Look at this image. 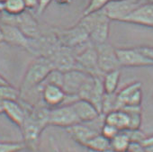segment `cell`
Returning a JSON list of instances; mask_svg holds the SVG:
<instances>
[{
  "label": "cell",
  "mask_w": 153,
  "mask_h": 152,
  "mask_svg": "<svg viewBox=\"0 0 153 152\" xmlns=\"http://www.w3.org/2000/svg\"><path fill=\"white\" fill-rule=\"evenodd\" d=\"M26 116L23 126L21 127L24 143L26 148L36 150L39 146L40 138L43 130L49 125L50 108L44 105H28L27 108L23 105Z\"/></svg>",
  "instance_id": "1"
},
{
  "label": "cell",
  "mask_w": 153,
  "mask_h": 152,
  "mask_svg": "<svg viewBox=\"0 0 153 152\" xmlns=\"http://www.w3.org/2000/svg\"><path fill=\"white\" fill-rule=\"evenodd\" d=\"M54 69L51 60L45 57H38L28 67L20 88L21 96L42 85L51 71Z\"/></svg>",
  "instance_id": "2"
},
{
  "label": "cell",
  "mask_w": 153,
  "mask_h": 152,
  "mask_svg": "<svg viewBox=\"0 0 153 152\" xmlns=\"http://www.w3.org/2000/svg\"><path fill=\"white\" fill-rule=\"evenodd\" d=\"M55 35L60 46L71 50L85 44L89 40L88 33L79 23L71 28L57 31Z\"/></svg>",
  "instance_id": "3"
},
{
  "label": "cell",
  "mask_w": 153,
  "mask_h": 152,
  "mask_svg": "<svg viewBox=\"0 0 153 152\" xmlns=\"http://www.w3.org/2000/svg\"><path fill=\"white\" fill-rule=\"evenodd\" d=\"M79 120L76 116L71 104L63 105L55 108L50 109L49 125L57 127L68 128L74 124L79 123Z\"/></svg>",
  "instance_id": "4"
},
{
  "label": "cell",
  "mask_w": 153,
  "mask_h": 152,
  "mask_svg": "<svg viewBox=\"0 0 153 152\" xmlns=\"http://www.w3.org/2000/svg\"><path fill=\"white\" fill-rule=\"evenodd\" d=\"M97 51V63L98 67L102 74L120 69L121 65L117 58L116 49L108 44L107 42L96 46Z\"/></svg>",
  "instance_id": "5"
},
{
  "label": "cell",
  "mask_w": 153,
  "mask_h": 152,
  "mask_svg": "<svg viewBox=\"0 0 153 152\" xmlns=\"http://www.w3.org/2000/svg\"><path fill=\"white\" fill-rule=\"evenodd\" d=\"M76 68L94 77H101L102 73L98 67L96 46H89L76 56Z\"/></svg>",
  "instance_id": "6"
},
{
  "label": "cell",
  "mask_w": 153,
  "mask_h": 152,
  "mask_svg": "<svg viewBox=\"0 0 153 152\" xmlns=\"http://www.w3.org/2000/svg\"><path fill=\"white\" fill-rule=\"evenodd\" d=\"M140 4L132 3L129 0H111V1L103 9L105 16L111 21L123 22L124 19L129 16Z\"/></svg>",
  "instance_id": "7"
},
{
  "label": "cell",
  "mask_w": 153,
  "mask_h": 152,
  "mask_svg": "<svg viewBox=\"0 0 153 152\" xmlns=\"http://www.w3.org/2000/svg\"><path fill=\"white\" fill-rule=\"evenodd\" d=\"M89 76L90 75L78 68H74L65 72L63 77L62 89L67 96L78 97L79 91L81 90Z\"/></svg>",
  "instance_id": "8"
},
{
  "label": "cell",
  "mask_w": 153,
  "mask_h": 152,
  "mask_svg": "<svg viewBox=\"0 0 153 152\" xmlns=\"http://www.w3.org/2000/svg\"><path fill=\"white\" fill-rule=\"evenodd\" d=\"M116 54L121 67H149L153 61L142 54L138 48L116 49Z\"/></svg>",
  "instance_id": "9"
},
{
  "label": "cell",
  "mask_w": 153,
  "mask_h": 152,
  "mask_svg": "<svg viewBox=\"0 0 153 152\" xmlns=\"http://www.w3.org/2000/svg\"><path fill=\"white\" fill-rule=\"evenodd\" d=\"M42 87V98L43 104L49 107L50 109L55 108L63 105H68L67 99L68 96L64 92L61 87L51 85V84H44L41 85L38 87Z\"/></svg>",
  "instance_id": "10"
},
{
  "label": "cell",
  "mask_w": 153,
  "mask_h": 152,
  "mask_svg": "<svg viewBox=\"0 0 153 152\" xmlns=\"http://www.w3.org/2000/svg\"><path fill=\"white\" fill-rule=\"evenodd\" d=\"M50 59L54 68L63 73L76 68V56L73 54L71 49L60 46Z\"/></svg>",
  "instance_id": "11"
},
{
  "label": "cell",
  "mask_w": 153,
  "mask_h": 152,
  "mask_svg": "<svg viewBox=\"0 0 153 152\" xmlns=\"http://www.w3.org/2000/svg\"><path fill=\"white\" fill-rule=\"evenodd\" d=\"M123 23L153 28V3L149 2L146 4H140L124 19Z\"/></svg>",
  "instance_id": "12"
},
{
  "label": "cell",
  "mask_w": 153,
  "mask_h": 152,
  "mask_svg": "<svg viewBox=\"0 0 153 152\" xmlns=\"http://www.w3.org/2000/svg\"><path fill=\"white\" fill-rule=\"evenodd\" d=\"M0 26L3 33L4 42L13 46L25 48L26 50L28 49L30 39H28L17 26L7 24H1Z\"/></svg>",
  "instance_id": "13"
},
{
  "label": "cell",
  "mask_w": 153,
  "mask_h": 152,
  "mask_svg": "<svg viewBox=\"0 0 153 152\" xmlns=\"http://www.w3.org/2000/svg\"><path fill=\"white\" fill-rule=\"evenodd\" d=\"M71 105L80 122H93L101 115L98 110L88 100L78 98Z\"/></svg>",
  "instance_id": "14"
},
{
  "label": "cell",
  "mask_w": 153,
  "mask_h": 152,
  "mask_svg": "<svg viewBox=\"0 0 153 152\" xmlns=\"http://www.w3.org/2000/svg\"><path fill=\"white\" fill-rule=\"evenodd\" d=\"M4 113L16 125L21 128L25 120L26 113L18 101H3Z\"/></svg>",
  "instance_id": "15"
},
{
  "label": "cell",
  "mask_w": 153,
  "mask_h": 152,
  "mask_svg": "<svg viewBox=\"0 0 153 152\" xmlns=\"http://www.w3.org/2000/svg\"><path fill=\"white\" fill-rule=\"evenodd\" d=\"M69 136L79 144L85 146L86 143L96 136L98 132L93 130L92 128L82 124V122L74 124L66 129Z\"/></svg>",
  "instance_id": "16"
},
{
  "label": "cell",
  "mask_w": 153,
  "mask_h": 152,
  "mask_svg": "<svg viewBox=\"0 0 153 152\" xmlns=\"http://www.w3.org/2000/svg\"><path fill=\"white\" fill-rule=\"evenodd\" d=\"M104 122L113 125L120 131L129 129L130 119L128 114L122 109L114 110L105 114Z\"/></svg>",
  "instance_id": "17"
},
{
  "label": "cell",
  "mask_w": 153,
  "mask_h": 152,
  "mask_svg": "<svg viewBox=\"0 0 153 152\" xmlns=\"http://www.w3.org/2000/svg\"><path fill=\"white\" fill-rule=\"evenodd\" d=\"M110 22V19L104 20L89 33V39L96 44V46L104 44L107 42L109 37Z\"/></svg>",
  "instance_id": "18"
},
{
  "label": "cell",
  "mask_w": 153,
  "mask_h": 152,
  "mask_svg": "<svg viewBox=\"0 0 153 152\" xmlns=\"http://www.w3.org/2000/svg\"><path fill=\"white\" fill-rule=\"evenodd\" d=\"M139 89H142V84L141 82L136 81L126 86L121 91L116 93V109H123L126 106L131 97Z\"/></svg>",
  "instance_id": "19"
},
{
  "label": "cell",
  "mask_w": 153,
  "mask_h": 152,
  "mask_svg": "<svg viewBox=\"0 0 153 152\" xmlns=\"http://www.w3.org/2000/svg\"><path fill=\"white\" fill-rule=\"evenodd\" d=\"M121 78V70L115 69L104 75L103 85L105 94H115Z\"/></svg>",
  "instance_id": "20"
},
{
  "label": "cell",
  "mask_w": 153,
  "mask_h": 152,
  "mask_svg": "<svg viewBox=\"0 0 153 152\" xmlns=\"http://www.w3.org/2000/svg\"><path fill=\"white\" fill-rule=\"evenodd\" d=\"M131 140L128 137L127 133L123 130L120 131L116 136H114L110 140V146L111 149H113L115 152H126L129 150V148L131 146Z\"/></svg>",
  "instance_id": "21"
},
{
  "label": "cell",
  "mask_w": 153,
  "mask_h": 152,
  "mask_svg": "<svg viewBox=\"0 0 153 152\" xmlns=\"http://www.w3.org/2000/svg\"><path fill=\"white\" fill-rule=\"evenodd\" d=\"M122 110L128 114L130 119L128 130H139L142 122L141 106H125Z\"/></svg>",
  "instance_id": "22"
},
{
  "label": "cell",
  "mask_w": 153,
  "mask_h": 152,
  "mask_svg": "<svg viewBox=\"0 0 153 152\" xmlns=\"http://www.w3.org/2000/svg\"><path fill=\"white\" fill-rule=\"evenodd\" d=\"M84 147H86L89 151H104L111 148L110 140L104 137L101 133H97L94 136L86 143Z\"/></svg>",
  "instance_id": "23"
},
{
  "label": "cell",
  "mask_w": 153,
  "mask_h": 152,
  "mask_svg": "<svg viewBox=\"0 0 153 152\" xmlns=\"http://www.w3.org/2000/svg\"><path fill=\"white\" fill-rule=\"evenodd\" d=\"M4 13L10 16H19L26 11L24 0H5Z\"/></svg>",
  "instance_id": "24"
},
{
  "label": "cell",
  "mask_w": 153,
  "mask_h": 152,
  "mask_svg": "<svg viewBox=\"0 0 153 152\" xmlns=\"http://www.w3.org/2000/svg\"><path fill=\"white\" fill-rule=\"evenodd\" d=\"M20 97V89L16 88L11 84L0 86V99L2 101H18Z\"/></svg>",
  "instance_id": "25"
},
{
  "label": "cell",
  "mask_w": 153,
  "mask_h": 152,
  "mask_svg": "<svg viewBox=\"0 0 153 152\" xmlns=\"http://www.w3.org/2000/svg\"><path fill=\"white\" fill-rule=\"evenodd\" d=\"M111 0H90L87 7L83 11V16H88L98 11H101Z\"/></svg>",
  "instance_id": "26"
},
{
  "label": "cell",
  "mask_w": 153,
  "mask_h": 152,
  "mask_svg": "<svg viewBox=\"0 0 153 152\" xmlns=\"http://www.w3.org/2000/svg\"><path fill=\"white\" fill-rule=\"evenodd\" d=\"M63 77H64V73L58 70V69H52L51 73L48 75V77L44 80V82L42 85L44 84H51V85H56L59 87H62L63 84ZM41 86V85H40Z\"/></svg>",
  "instance_id": "27"
},
{
  "label": "cell",
  "mask_w": 153,
  "mask_h": 152,
  "mask_svg": "<svg viewBox=\"0 0 153 152\" xmlns=\"http://www.w3.org/2000/svg\"><path fill=\"white\" fill-rule=\"evenodd\" d=\"M25 148L24 142L0 141V152H20Z\"/></svg>",
  "instance_id": "28"
},
{
  "label": "cell",
  "mask_w": 153,
  "mask_h": 152,
  "mask_svg": "<svg viewBox=\"0 0 153 152\" xmlns=\"http://www.w3.org/2000/svg\"><path fill=\"white\" fill-rule=\"evenodd\" d=\"M128 137L130 138V140L131 143H141L142 140L146 138V135L143 131L139 130H124Z\"/></svg>",
  "instance_id": "29"
},
{
  "label": "cell",
  "mask_w": 153,
  "mask_h": 152,
  "mask_svg": "<svg viewBox=\"0 0 153 152\" xmlns=\"http://www.w3.org/2000/svg\"><path fill=\"white\" fill-rule=\"evenodd\" d=\"M120 132V130L118 129H116L115 127H114L113 125H110L108 123L104 122L101 128V134L105 137L106 139H108L109 140H111L114 136H116L118 133Z\"/></svg>",
  "instance_id": "30"
},
{
  "label": "cell",
  "mask_w": 153,
  "mask_h": 152,
  "mask_svg": "<svg viewBox=\"0 0 153 152\" xmlns=\"http://www.w3.org/2000/svg\"><path fill=\"white\" fill-rule=\"evenodd\" d=\"M138 49L148 59L153 61V47H138Z\"/></svg>",
  "instance_id": "31"
},
{
  "label": "cell",
  "mask_w": 153,
  "mask_h": 152,
  "mask_svg": "<svg viewBox=\"0 0 153 152\" xmlns=\"http://www.w3.org/2000/svg\"><path fill=\"white\" fill-rule=\"evenodd\" d=\"M51 1L52 0H39V6L37 8V13L39 15H42L46 10V8L49 7V5L51 4Z\"/></svg>",
  "instance_id": "32"
},
{
  "label": "cell",
  "mask_w": 153,
  "mask_h": 152,
  "mask_svg": "<svg viewBox=\"0 0 153 152\" xmlns=\"http://www.w3.org/2000/svg\"><path fill=\"white\" fill-rule=\"evenodd\" d=\"M140 144H141V146L144 147L145 148H153V135L146 136V138L142 140V142H141Z\"/></svg>",
  "instance_id": "33"
},
{
  "label": "cell",
  "mask_w": 153,
  "mask_h": 152,
  "mask_svg": "<svg viewBox=\"0 0 153 152\" xmlns=\"http://www.w3.org/2000/svg\"><path fill=\"white\" fill-rule=\"evenodd\" d=\"M54 1L59 6H68L73 2V0H54Z\"/></svg>",
  "instance_id": "34"
},
{
  "label": "cell",
  "mask_w": 153,
  "mask_h": 152,
  "mask_svg": "<svg viewBox=\"0 0 153 152\" xmlns=\"http://www.w3.org/2000/svg\"><path fill=\"white\" fill-rule=\"evenodd\" d=\"M10 84L2 75H0V86H5V85H8Z\"/></svg>",
  "instance_id": "35"
},
{
  "label": "cell",
  "mask_w": 153,
  "mask_h": 152,
  "mask_svg": "<svg viewBox=\"0 0 153 152\" xmlns=\"http://www.w3.org/2000/svg\"><path fill=\"white\" fill-rule=\"evenodd\" d=\"M4 113V106H3V101L0 99V114Z\"/></svg>",
  "instance_id": "36"
},
{
  "label": "cell",
  "mask_w": 153,
  "mask_h": 152,
  "mask_svg": "<svg viewBox=\"0 0 153 152\" xmlns=\"http://www.w3.org/2000/svg\"><path fill=\"white\" fill-rule=\"evenodd\" d=\"M4 42H3V33H2V29H1V26H0V43Z\"/></svg>",
  "instance_id": "37"
},
{
  "label": "cell",
  "mask_w": 153,
  "mask_h": 152,
  "mask_svg": "<svg viewBox=\"0 0 153 152\" xmlns=\"http://www.w3.org/2000/svg\"><path fill=\"white\" fill-rule=\"evenodd\" d=\"M88 152H115V151H114L113 149H107V150H104V151H89L88 150Z\"/></svg>",
  "instance_id": "38"
},
{
  "label": "cell",
  "mask_w": 153,
  "mask_h": 152,
  "mask_svg": "<svg viewBox=\"0 0 153 152\" xmlns=\"http://www.w3.org/2000/svg\"><path fill=\"white\" fill-rule=\"evenodd\" d=\"M4 12V5L2 2H0V14Z\"/></svg>",
  "instance_id": "39"
},
{
  "label": "cell",
  "mask_w": 153,
  "mask_h": 152,
  "mask_svg": "<svg viewBox=\"0 0 153 152\" xmlns=\"http://www.w3.org/2000/svg\"><path fill=\"white\" fill-rule=\"evenodd\" d=\"M129 1H131L132 3H135V4H140V0H129Z\"/></svg>",
  "instance_id": "40"
},
{
  "label": "cell",
  "mask_w": 153,
  "mask_h": 152,
  "mask_svg": "<svg viewBox=\"0 0 153 152\" xmlns=\"http://www.w3.org/2000/svg\"><path fill=\"white\" fill-rule=\"evenodd\" d=\"M53 148H53V149H54V152H61V151H60L57 147H56V146H54Z\"/></svg>",
  "instance_id": "41"
},
{
  "label": "cell",
  "mask_w": 153,
  "mask_h": 152,
  "mask_svg": "<svg viewBox=\"0 0 153 152\" xmlns=\"http://www.w3.org/2000/svg\"><path fill=\"white\" fill-rule=\"evenodd\" d=\"M148 1H149V3H153V0H148Z\"/></svg>",
  "instance_id": "42"
},
{
  "label": "cell",
  "mask_w": 153,
  "mask_h": 152,
  "mask_svg": "<svg viewBox=\"0 0 153 152\" xmlns=\"http://www.w3.org/2000/svg\"><path fill=\"white\" fill-rule=\"evenodd\" d=\"M0 2H2V3H4V2H5V0H0Z\"/></svg>",
  "instance_id": "43"
},
{
  "label": "cell",
  "mask_w": 153,
  "mask_h": 152,
  "mask_svg": "<svg viewBox=\"0 0 153 152\" xmlns=\"http://www.w3.org/2000/svg\"><path fill=\"white\" fill-rule=\"evenodd\" d=\"M126 152H131V151H130V150H128V151H126Z\"/></svg>",
  "instance_id": "44"
},
{
  "label": "cell",
  "mask_w": 153,
  "mask_h": 152,
  "mask_svg": "<svg viewBox=\"0 0 153 152\" xmlns=\"http://www.w3.org/2000/svg\"><path fill=\"white\" fill-rule=\"evenodd\" d=\"M1 44H2V43H0V46H1Z\"/></svg>",
  "instance_id": "45"
}]
</instances>
